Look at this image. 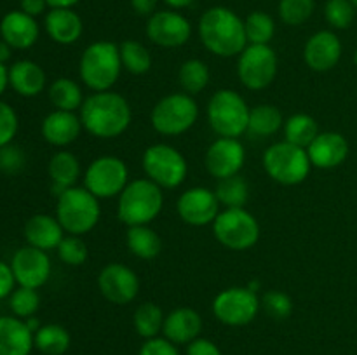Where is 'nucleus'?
Instances as JSON below:
<instances>
[{"instance_id":"obj_1","label":"nucleus","mask_w":357,"mask_h":355,"mask_svg":"<svg viewBox=\"0 0 357 355\" xmlns=\"http://www.w3.org/2000/svg\"><path fill=\"white\" fill-rule=\"evenodd\" d=\"M82 127L100 139L119 138L128 131L132 120L129 101L114 90L94 93L80 106Z\"/></svg>"},{"instance_id":"obj_2","label":"nucleus","mask_w":357,"mask_h":355,"mask_svg":"<svg viewBox=\"0 0 357 355\" xmlns=\"http://www.w3.org/2000/svg\"><path fill=\"white\" fill-rule=\"evenodd\" d=\"M197 31L202 45L220 58L239 56L248 45L244 19L229 7L216 6L206 10L199 19Z\"/></svg>"},{"instance_id":"obj_3","label":"nucleus","mask_w":357,"mask_h":355,"mask_svg":"<svg viewBox=\"0 0 357 355\" xmlns=\"http://www.w3.org/2000/svg\"><path fill=\"white\" fill-rule=\"evenodd\" d=\"M164 205V191L149 178L129 181L119 195L117 218L128 226L150 225L160 214Z\"/></svg>"},{"instance_id":"obj_4","label":"nucleus","mask_w":357,"mask_h":355,"mask_svg":"<svg viewBox=\"0 0 357 355\" xmlns=\"http://www.w3.org/2000/svg\"><path fill=\"white\" fill-rule=\"evenodd\" d=\"M121 51L115 42L98 40L84 49L79 63V75L91 90H110L121 77Z\"/></svg>"},{"instance_id":"obj_5","label":"nucleus","mask_w":357,"mask_h":355,"mask_svg":"<svg viewBox=\"0 0 357 355\" xmlns=\"http://www.w3.org/2000/svg\"><path fill=\"white\" fill-rule=\"evenodd\" d=\"M101 216L100 198L86 187H70L58 197L56 218L68 235L89 233Z\"/></svg>"},{"instance_id":"obj_6","label":"nucleus","mask_w":357,"mask_h":355,"mask_svg":"<svg viewBox=\"0 0 357 355\" xmlns=\"http://www.w3.org/2000/svg\"><path fill=\"white\" fill-rule=\"evenodd\" d=\"M250 106L239 93L220 89L208 103V120L220 138H237L248 132Z\"/></svg>"},{"instance_id":"obj_7","label":"nucleus","mask_w":357,"mask_h":355,"mask_svg":"<svg viewBox=\"0 0 357 355\" xmlns=\"http://www.w3.org/2000/svg\"><path fill=\"white\" fill-rule=\"evenodd\" d=\"M264 169L279 184L295 187L303 183L310 174L309 153L305 148L284 141H278L268 146L264 153Z\"/></svg>"},{"instance_id":"obj_8","label":"nucleus","mask_w":357,"mask_h":355,"mask_svg":"<svg viewBox=\"0 0 357 355\" xmlns=\"http://www.w3.org/2000/svg\"><path fill=\"white\" fill-rule=\"evenodd\" d=\"M199 117V104L187 93H173L157 101L150 120L153 129L162 136H180L190 131Z\"/></svg>"},{"instance_id":"obj_9","label":"nucleus","mask_w":357,"mask_h":355,"mask_svg":"<svg viewBox=\"0 0 357 355\" xmlns=\"http://www.w3.org/2000/svg\"><path fill=\"white\" fill-rule=\"evenodd\" d=\"M213 233L230 251H248L260 240V223L244 207L223 209L213 221Z\"/></svg>"},{"instance_id":"obj_10","label":"nucleus","mask_w":357,"mask_h":355,"mask_svg":"<svg viewBox=\"0 0 357 355\" xmlns=\"http://www.w3.org/2000/svg\"><path fill=\"white\" fill-rule=\"evenodd\" d=\"M143 171L160 188H176L187 180L188 164L183 153L166 143L150 145L143 152Z\"/></svg>"},{"instance_id":"obj_11","label":"nucleus","mask_w":357,"mask_h":355,"mask_svg":"<svg viewBox=\"0 0 357 355\" xmlns=\"http://www.w3.org/2000/svg\"><path fill=\"white\" fill-rule=\"evenodd\" d=\"M278 54L271 44H248L239 54L237 75L251 90L267 89L278 77Z\"/></svg>"},{"instance_id":"obj_12","label":"nucleus","mask_w":357,"mask_h":355,"mask_svg":"<svg viewBox=\"0 0 357 355\" xmlns=\"http://www.w3.org/2000/svg\"><path fill=\"white\" fill-rule=\"evenodd\" d=\"M261 299L248 285L227 287L213 299V313L225 326L241 327L253 322L260 312Z\"/></svg>"},{"instance_id":"obj_13","label":"nucleus","mask_w":357,"mask_h":355,"mask_svg":"<svg viewBox=\"0 0 357 355\" xmlns=\"http://www.w3.org/2000/svg\"><path fill=\"white\" fill-rule=\"evenodd\" d=\"M128 183V166L124 160L115 155L98 157L84 173V187L98 198L119 197Z\"/></svg>"},{"instance_id":"obj_14","label":"nucleus","mask_w":357,"mask_h":355,"mask_svg":"<svg viewBox=\"0 0 357 355\" xmlns=\"http://www.w3.org/2000/svg\"><path fill=\"white\" fill-rule=\"evenodd\" d=\"M146 37L159 47L176 49L187 44L192 37V24L174 9L155 10L146 21Z\"/></svg>"},{"instance_id":"obj_15","label":"nucleus","mask_w":357,"mask_h":355,"mask_svg":"<svg viewBox=\"0 0 357 355\" xmlns=\"http://www.w3.org/2000/svg\"><path fill=\"white\" fill-rule=\"evenodd\" d=\"M98 287L114 305H128L139 292V278L132 268L122 263H110L98 275Z\"/></svg>"},{"instance_id":"obj_16","label":"nucleus","mask_w":357,"mask_h":355,"mask_svg":"<svg viewBox=\"0 0 357 355\" xmlns=\"http://www.w3.org/2000/svg\"><path fill=\"white\" fill-rule=\"evenodd\" d=\"M220 200L209 188L194 187L185 190L176 202V211L180 218L190 226L213 225L220 214Z\"/></svg>"},{"instance_id":"obj_17","label":"nucleus","mask_w":357,"mask_h":355,"mask_svg":"<svg viewBox=\"0 0 357 355\" xmlns=\"http://www.w3.org/2000/svg\"><path fill=\"white\" fill-rule=\"evenodd\" d=\"M246 162V150L237 138H218L206 152V169L216 180L236 176Z\"/></svg>"},{"instance_id":"obj_18","label":"nucleus","mask_w":357,"mask_h":355,"mask_svg":"<svg viewBox=\"0 0 357 355\" xmlns=\"http://www.w3.org/2000/svg\"><path fill=\"white\" fill-rule=\"evenodd\" d=\"M10 268L17 284L23 287L38 289L49 281L52 267L45 251L24 246L14 253Z\"/></svg>"},{"instance_id":"obj_19","label":"nucleus","mask_w":357,"mask_h":355,"mask_svg":"<svg viewBox=\"0 0 357 355\" xmlns=\"http://www.w3.org/2000/svg\"><path fill=\"white\" fill-rule=\"evenodd\" d=\"M342 58V42L337 33L330 30H321L310 35L303 47V59L314 72H330L338 65Z\"/></svg>"},{"instance_id":"obj_20","label":"nucleus","mask_w":357,"mask_h":355,"mask_svg":"<svg viewBox=\"0 0 357 355\" xmlns=\"http://www.w3.org/2000/svg\"><path fill=\"white\" fill-rule=\"evenodd\" d=\"M310 164L319 169H333L342 166L349 157V143L340 132H319L307 148Z\"/></svg>"},{"instance_id":"obj_21","label":"nucleus","mask_w":357,"mask_h":355,"mask_svg":"<svg viewBox=\"0 0 357 355\" xmlns=\"http://www.w3.org/2000/svg\"><path fill=\"white\" fill-rule=\"evenodd\" d=\"M38 33L37 19L21 9L10 10L0 21V37L13 49H30L38 40Z\"/></svg>"},{"instance_id":"obj_22","label":"nucleus","mask_w":357,"mask_h":355,"mask_svg":"<svg viewBox=\"0 0 357 355\" xmlns=\"http://www.w3.org/2000/svg\"><path fill=\"white\" fill-rule=\"evenodd\" d=\"M82 120L75 111L54 110L42 120V136L52 146H68L75 141L82 131Z\"/></svg>"},{"instance_id":"obj_23","label":"nucleus","mask_w":357,"mask_h":355,"mask_svg":"<svg viewBox=\"0 0 357 355\" xmlns=\"http://www.w3.org/2000/svg\"><path fill=\"white\" fill-rule=\"evenodd\" d=\"M44 26L49 38L61 45H72L79 42L84 31L82 17L73 9H66V7H56L49 10L45 14Z\"/></svg>"},{"instance_id":"obj_24","label":"nucleus","mask_w":357,"mask_h":355,"mask_svg":"<svg viewBox=\"0 0 357 355\" xmlns=\"http://www.w3.org/2000/svg\"><path fill=\"white\" fill-rule=\"evenodd\" d=\"M202 331V319L199 312L188 306L173 310L166 315L162 333L166 340L174 345H188L199 338Z\"/></svg>"},{"instance_id":"obj_25","label":"nucleus","mask_w":357,"mask_h":355,"mask_svg":"<svg viewBox=\"0 0 357 355\" xmlns=\"http://www.w3.org/2000/svg\"><path fill=\"white\" fill-rule=\"evenodd\" d=\"M33 333L20 317H0V355H30Z\"/></svg>"},{"instance_id":"obj_26","label":"nucleus","mask_w":357,"mask_h":355,"mask_svg":"<svg viewBox=\"0 0 357 355\" xmlns=\"http://www.w3.org/2000/svg\"><path fill=\"white\" fill-rule=\"evenodd\" d=\"M63 226L59 225L58 218L49 214H35L24 225V239L28 246L37 247L42 251L58 249L59 242L63 240Z\"/></svg>"},{"instance_id":"obj_27","label":"nucleus","mask_w":357,"mask_h":355,"mask_svg":"<svg viewBox=\"0 0 357 355\" xmlns=\"http://www.w3.org/2000/svg\"><path fill=\"white\" fill-rule=\"evenodd\" d=\"M9 86L23 97H35L44 90L45 72L30 59L16 61L9 68Z\"/></svg>"},{"instance_id":"obj_28","label":"nucleus","mask_w":357,"mask_h":355,"mask_svg":"<svg viewBox=\"0 0 357 355\" xmlns=\"http://www.w3.org/2000/svg\"><path fill=\"white\" fill-rule=\"evenodd\" d=\"M47 171L52 181V194L59 197L66 188L75 187L77 180L80 178V162L72 152L61 150L51 157Z\"/></svg>"},{"instance_id":"obj_29","label":"nucleus","mask_w":357,"mask_h":355,"mask_svg":"<svg viewBox=\"0 0 357 355\" xmlns=\"http://www.w3.org/2000/svg\"><path fill=\"white\" fill-rule=\"evenodd\" d=\"M126 244L132 256L139 260H153L162 251V239L149 225L129 226L126 233Z\"/></svg>"},{"instance_id":"obj_30","label":"nucleus","mask_w":357,"mask_h":355,"mask_svg":"<svg viewBox=\"0 0 357 355\" xmlns=\"http://www.w3.org/2000/svg\"><path fill=\"white\" fill-rule=\"evenodd\" d=\"M284 139L300 148H309L310 143L319 134V124L309 113H295L284 120Z\"/></svg>"},{"instance_id":"obj_31","label":"nucleus","mask_w":357,"mask_h":355,"mask_svg":"<svg viewBox=\"0 0 357 355\" xmlns=\"http://www.w3.org/2000/svg\"><path fill=\"white\" fill-rule=\"evenodd\" d=\"M49 100L56 110L75 111L80 110L86 97H84L82 87L75 80L59 77L49 86Z\"/></svg>"},{"instance_id":"obj_32","label":"nucleus","mask_w":357,"mask_h":355,"mask_svg":"<svg viewBox=\"0 0 357 355\" xmlns=\"http://www.w3.org/2000/svg\"><path fill=\"white\" fill-rule=\"evenodd\" d=\"M284 125L282 113L274 104H257L250 111L248 132L258 138H271Z\"/></svg>"},{"instance_id":"obj_33","label":"nucleus","mask_w":357,"mask_h":355,"mask_svg":"<svg viewBox=\"0 0 357 355\" xmlns=\"http://www.w3.org/2000/svg\"><path fill=\"white\" fill-rule=\"evenodd\" d=\"M164 320H166V315H164L162 308L157 303L146 301L135 310L132 326L139 336L150 340V338H157L159 333H162Z\"/></svg>"},{"instance_id":"obj_34","label":"nucleus","mask_w":357,"mask_h":355,"mask_svg":"<svg viewBox=\"0 0 357 355\" xmlns=\"http://www.w3.org/2000/svg\"><path fill=\"white\" fill-rule=\"evenodd\" d=\"M70 333L59 324H45L33 334V343L44 355H63L70 348Z\"/></svg>"},{"instance_id":"obj_35","label":"nucleus","mask_w":357,"mask_h":355,"mask_svg":"<svg viewBox=\"0 0 357 355\" xmlns=\"http://www.w3.org/2000/svg\"><path fill=\"white\" fill-rule=\"evenodd\" d=\"M119 51H121L122 68L126 72L132 73V75H145L152 68V54L142 42L124 40L122 44H119Z\"/></svg>"},{"instance_id":"obj_36","label":"nucleus","mask_w":357,"mask_h":355,"mask_svg":"<svg viewBox=\"0 0 357 355\" xmlns=\"http://www.w3.org/2000/svg\"><path fill=\"white\" fill-rule=\"evenodd\" d=\"M215 194L218 197L220 204L225 209L244 207L248 198H250V184L243 176L236 174V176L220 180L218 184H216Z\"/></svg>"},{"instance_id":"obj_37","label":"nucleus","mask_w":357,"mask_h":355,"mask_svg":"<svg viewBox=\"0 0 357 355\" xmlns=\"http://www.w3.org/2000/svg\"><path fill=\"white\" fill-rule=\"evenodd\" d=\"M178 82H180L183 93L190 94V96L202 93L209 84L208 65L202 59H187L180 66Z\"/></svg>"},{"instance_id":"obj_38","label":"nucleus","mask_w":357,"mask_h":355,"mask_svg":"<svg viewBox=\"0 0 357 355\" xmlns=\"http://www.w3.org/2000/svg\"><path fill=\"white\" fill-rule=\"evenodd\" d=\"M248 44H271L275 33V21L264 10H253L244 19Z\"/></svg>"},{"instance_id":"obj_39","label":"nucleus","mask_w":357,"mask_h":355,"mask_svg":"<svg viewBox=\"0 0 357 355\" xmlns=\"http://www.w3.org/2000/svg\"><path fill=\"white\" fill-rule=\"evenodd\" d=\"M316 9V0H281L279 2V17L284 24L300 26L310 19Z\"/></svg>"},{"instance_id":"obj_40","label":"nucleus","mask_w":357,"mask_h":355,"mask_svg":"<svg viewBox=\"0 0 357 355\" xmlns=\"http://www.w3.org/2000/svg\"><path fill=\"white\" fill-rule=\"evenodd\" d=\"M9 306L14 315L20 319H28L37 313L38 306H40V296H38L37 289L20 285L9 296Z\"/></svg>"},{"instance_id":"obj_41","label":"nucleus","mask_w":357,"mask_h":355,"mask_svg":"<svg viewBox=\"0 0 357 355\" xmlns=\"http://www.w3.org/2000/svg\"><path fill=\"white\" fill-rule=\"evenodd\" d=\"M356 7L352 6L351 0H326L324 6V17L328 24L337 30H345L354 21Z\"/></svg>"},{"instance_id":"obj_42","label":"nucleus","mask_w":357,"mask_h":355,"mask_svg":"<svg viewBox=\"0 0 357 355\" xmlns=\"http://www.w3.org/2000/svg\"><path fill=\"white\" fill-rule=\"evenodd\" d=\"M58 256L68 267H80L87 260V246L79 235L63 237V240L58 246Z\"/></svg>"},{"instance_id":"obj_43","label":"nucleus","mask_w":357,"mask_h":355,"mask_svg":"<svg viewBox=\"0 0 357 355\" xmlns=\"http://www.w3.org/2000/svg\"><path fill=\"white\" fill-rule=\"evenodd\" d=\"M261 306H264L265 312H267L272 319L284 320L291 315L293 299L289 298V294H286V292L272 289V291H267L264 294V298H261Z\"/></svg>"},{"instance_id":"obj_44","label":"nucleus","mask_w":357,"mask_h":355,"mask_svg":"<svg viewBox=\"0 0 357 355\" xmlns=\"http://www.w3.org/2000/svg\"><path fill=\"white\" fill-rule=\"evenodd\" d=\"M24 166H26V155H24L23 148L13 145V143L0 148V171L3 174L14 176V174L21 173Z\"/></svg>"},{"instance_id":"obj_45","label":"nucleus","mask_w":357,"mask_h":355,"mask_svg":"<svg viewBox=\"0 0 357 355\" xmlns=\"http://www.w3.org/2000/svg\"><path fill=\"white\" fill-rule=\"evenodd\" d=\"M17 127H20V120L14 108L0 101V148L13 143Z\"/></svg>"},{"instance_id":"obj_46","label":"nucleus","mask_w":357,"mask_h":355,"mask_svg":"<svg viewBox=\"0 0 357 355\" xmlns=\"http://www.w3.org/2000/svg\"><path fill=\"white\" fill-rule=\"evenodd\" d=\"M138 355H180L176 345L166 338H150L139 348Z\"/></svg>"},{"instance_id":"obj_47","label":"nucleus","mask_w":357,"mask_h":355,"mask_svg":"<svg viewBox=\"0 0 357 355\" xmlns=\"http://www.w3.org/2000/svg\"><path fill=\"white\" fill-rule=\"evenodd\" d=\"M187 355H222L218 345L206 338H195L187 345Z\"/></svg>"},{"instance_id":"obj_48","label":"nucleus","mask_w":357,"mask_h":355,"mask_svg":"<svg viewBox=\"0 0 357 355\" xmlns=\"http://www.w3.org/2000/svg\"><path fill=\"white\" fill-rule=\"evenodd\" d=\"M14 284H16V278H14L10 265L0 261V299H6L7 296L13 294Z\"/></svg>"},{"instance_id":"obj_49","label":"nucleus","mask_w":357,"mask_h":355,"mask_svg":"<svg viewBox=\"0 0 357 355\" xmlns=\"http://www.w3.org/2000/svg\"><path fill=\"white\" fill-rule=\"evenodd\" d=\"M20 7L23 13H26L28 16H40V14H44V10L47 9L49 3L47 0H21L20 2Z\"/></svg>"},{"instance_id":"obj_50","label":"nucleus","mask_w":357,"mask_h":355,"mask_svg":"<svg viewBox=\"0 0 357 355\" xmlns=\"http://www.w3.org/2000/svg\"><path fill=\"white\" fill-rule=\"evenodd\" d=\"M131 7L139 16H152L155 13L157 0H131Z\"/></svg>"},{"instance_id":"obj_51","label":"nucleus","mask_w":357,"mask_h":355,"mask_svg":"<svg viewBox=\"0 0 357 355\" xmlns=\"http://www.w3.org/2000/svg\"><path fill=\"white\" fill-rule=\"evenodd\" d=\"M80 0H47L49 7L56 9V7H66V9H73Z\"/></svg>"},{"instance_id":"obj_52","label":"nucleus","mask_w":357,"mask_h":355,"mask_svg":"<svg viewBox=\"0 0 357 355\" xmlns=\"http://www.w3.org/2000/svg\"><path fill=\"white\" fill-rule=\"evenodd\" d=\"M7 86H9V70L6 68V65L0 63V96L6 93Z\"/></svg>"},{"instance_id":"obj_53","label":"nucleus","mask_w":357,"mask_h":355,"mask_svg":"<svg viewBox=\"0 0 357 355\" xmlns=\"http://www.w3.org/2000/svg\"><path fill=\"white\" fill-rule=\"evenodd\" d=\"M10 51H13V47H10L7 42L0 40V63H2V65H6V61L10 59Z\"/></svg>"},{"instance_id":"obj_54","label":"nucleus","mask_w":357,"mask_h":355,"mask_svg":"<svg viewBox=\"0 0 357 355\" xmlns=\"http://www.w3.org/2000/svg\"><path fill=\"white\" fill-rule=\"evenodd\" d=\"M164 2H166L167 6L171 7V9L180 10V9H185V7L192 6V3H194L195 0H164Z\"/></svg>"},{"instance_id":"obj_55","label":"nucleus","mask_w":357,"mask_h":355,"mask_svg":"<svg viewBox=\"0 0 357 355\" xmlns=\"http://www.w3.org/2000/svg\"><path fill=\"white\" fill-rule=\"evenodd\" d=\"M24 322H26V326H28V329L31 331V333H37L38 329H40V322H38V319L37 317H28V319H24Z\"/></svg>"},{"instance_id":"obj_56","label":"nucleus","mask_w":357,"mask_h":355,"mask_svg":"<svg viewBox=\"0 0 357 355\" xmlns=\"http://www.w3.org/2000/svg\"><path fill=\"white\" fill-rule=\"evenodd\" d=\"M248 287H250L251 291L258 292V291H260V282H258V281H251L250 284H248Z\"/></svg>"},{"instance_id":"obj_57","label":"nucleus","mask_w":357,"mask_h":355,"mask_svg":"<svg viewBox=\"0 0 357 355\" xmlns=\"http://www.w3.org/2000/svg\"><path fill=\"white\" fill-rule=\"evenodd\" d=\"M351 2H352V6H354L356 9H357V0H351Z\"/></svg>"},{"instance_id":"obj_58","label":"nucleus","mask_w":357,"mask_h":355,"mask_svg":"<svg viewBox=\"0 0 357 355\" xmlns=\"http://www.w3.org/2000/svg\"><path fill=\"white\" fill-rule=\"evenodd\" d=\"M354 63H356V66H357V51H356V54H354Z\"/></svg>"}]
</instances>
